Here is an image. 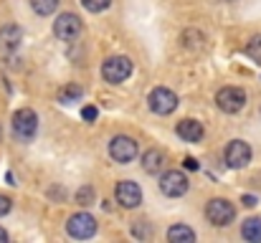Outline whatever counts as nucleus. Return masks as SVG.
I'll use <instances>...</instances> for the list:
<instances>
[{
    "mask_svg": "<svg viewBox=\"0 0 261 243\" xmlns=\"http://www.w3.org/2000/svg\"><path fill=\"white\" fill-rule=\"evenodd\" d=\"M38 132V117L33 109H18L13 114V134L20 142H31Z\"/></svg>",
    "mask_w": 261,
    "mask_h": 243,
    "instance_id": "1",
    "label": "nucleus"
},
{
    "mask_svg": "<svg viewBox=\"0 0 261 243\" xmlns=\"http://www.w3.org/2000/svg\"><path fill=\"white\" fill-rule=\"evenodd\" d=\"M114 198H117V203H119L122 208H137V205L142 203V190H140L137 182L122 180V182H117V187H114Z\"/></svg>",
    "mask_w": 261,
    "mask_h": 243,
    "instance_id": "9",
    "label": "nucleus"
},
{
    "mask_svg": "<svg viewBox=\"0 0 261 243\" xmlns=\"http://www.w3.org/2000/svg\"><path fill=\"white\" fill-rule=\"evenodd\" d=\"M5 241H8V233H5V231L0 228V243H5Z\"/></svg>",
    "mask_w": 261,
    "mask_h": 243,
    "instance_id": "26",
    "label": "nucleus"
},
{
    "mask_svg": "<svg viewBox=\"0 0 261 243\" xmlns=\"http://www.w3.org/2000/svg\"><path fill=\"white\" fill-rule=\"evenodd\" d=\"M82 117H84L87 122H94V119L99 117V112H96V106H84V109H82Z\"/></svg>",
    "mask_w": 261,
    "mask_h": 243,
    "instance_id": "22",
    "label": "nucleus"
},
{
    "mask_svg": "<svg viewBox=\"0 0 261 243\" xmlns=\"http://www.w3.org/2000/svg\"><path fill=\"white\" fill-rule=\"evenodd\" d=\"M109 155H112L114 162L127 165V162H132L137 157V142H135L132 137L119 134V137H114V140L109 142Z\"/></svg>",
    "mask_w": 261,
    "mask_h": 243,
    "instance_id": "7",
    "label": "nucleus"
},
{
    "mask_svg": "<svg viewBox=\"0 0 261 243\" xmlns=\"http://www.w3.org/2000/svg\"><path fill=\"white\" fill-rule=\"evenodd\" d=\"M82 94H84V89H82V86L69 84V86H64V89L59 91V101H61V104H71V101L82 99Z\"/></svg>",
    "mask_w": 261,
    "mask_h": 243,
    "instance_id": "17",
    "label": "nucleus"
},
{
    "mask_svg": "<svg viewBox=\"0 0 261 243\" xmlns=\"http://www.w3.org/2000/svg\"><path fill=\"white\" fill-rule=\"evenodd\" d=\"M168 241L170 243H193L195 241V231L182 226V223H175L168 228Z\"/></svg>",
    "mask_w": 261,
    "mask_h": 243,
    "instance_id": "15",
    "label": "nucleus"
},
{
    "mask_svg": "<svg viewBox=\"0 0 261 243\" xmlns=\"http://www.w3.org/2000/svg\"><path fill=\"white\" fill-rule=\"evenodd\" d=\"M76 203H82V205H91L94 203V190L84 185L82 190H76Z\"/></svg>",
    "mask_w": 261,
    "mask_h": 243,
    "instance_id": "21",
    "label": "nucleus"
},
{
    "mask_svg": "<svg viewBox=\"0 0 261 243\" xmlns=\"http://www.w3.org/2000/svg\"><path fill=\"white\" fill-rule=\"evenodd\" d=\"M185 167L188 170H198V160L195 157H185Z\"/></svg>",
    "mask_w": 261,
    "mask_h": 243,
    "instance_id": "25",
    "label": "nucleus"
},
{
    "mask_svg": "<svg viewBox=\"0 0 261 243\" xmlns=\"http://www.w3.org/2000/svg\"><path fill=\"white\" fill-rule=\"evenodd\" d=\"M20 38H23V31L18 25H5L0 28V48L3 51H15L20 46Z\"/></svg>",
    "mask_w": 261,
    "mask_h": 243,
    "instance_id": "13",
    "label": "nucleus"
},
{
    "mask_svg": "<svg viewBox=\"0 0 261 243\" xmlns=\"http://www.w3.org/2000/svg\"><path fill=\"white\" fill-rule=\"evenodd\" d=\"M241 236L251 243H261V218H249L241 226Z\"/></svg>",
    "mask_w": 261,
    "mask_h": 243,
    "instance_id": "16",
    "label": "nucleus"
},
{
    "mask_svg": "<svg viewBox=\"0 0 261 243\" xmlns=\"http://www.w3.org/2000/svg\"><path fill=\"white\" fill-rule=\"evenodd\" d=\"M129 74H132V61L127 56H112L101 64V76L109 84H122L129 79Z\"/></svg>",
    "mask_w": 261,
    "mask_h": 243,
    "instance_id": "3",
    "label": "nucleus"
},
{
    "mask_svg": "<svg viewBox=\"0 0 261 243\" xmlns=\"http://www.w3.org/2000/svg\"><path fill=\"white\" fill-rule=\"evenodd\" d=\"M163 167H165V152L163 150H147L142 155V170L147 175H158Z\"/></svg>",
    "mask_w": 261,
    "mask_h": 243,
    "instance_id": "14",
    "label": "nucleus"
},
{
    "mask_svg": "<svg viewBox=\"0 0 261 243\" xmlns=\"http://www.w3.org/2000/svg\"><path fill=\"white\" fill-rule=\"evenodd\" d=\"M177 137L180 140H185V142H200L203 140V124L198 122V119H182V122H177Z\"/></svg>",
    "mask_w": 261,
    "mask_h": 243,
    "instance_id": "12",
    "label": "nucleus"
},
{
    "mask_svg": "<svg viewBox=\"0 0 261 243\" xmlns=\"http://www.w3.org/2000/svg\"><path fill=\"white\" fill-rule=\"evenodd\" d=\"M66 233H69L71 238H76V241L91 238V236L96 233V221H94V215H89V213H74V215L69 218V223H66Z\"/></svg>",
    "mask_w": 261,
    "mask_h": 243,
    "instance_id": "5",
    "label": "nucleus"
},
{
    "mask_svg": "<svg viewBox=\"0 0 261 243\" xmlns=\"http://www.w3.org/2000/svg\"><path fill=\"white\" fill-rule=\"evenodd\" d=\"M188 177H185V172H180V170H170V172H165L163 177H160V190L168 195V198H180V195H185V190H188Z\"/></svg>",
    "mask_w": 261,
    "mask_h": 243,
    "instance_id": "10",
    "label": "nucleus"
},
{
    "mask_svg": "<svg viewBox=\"0 0 261 243\" xmlns=\"http://www.w3.org/2000/svg\"><path fill=\"white\" fill-rule=\"evenodd\" d=\"M249 162H251V147H249L244 140L228 142V147H226V165H228V167L241 170V167H246Z\"/></svg>",
    "mask_w": 261,
    "mask_h": 243,
    "instance_id": "11",
    "label": "nucleus"
},
{
    "mask_svg": "<svg viewBox=\"0 0 261 243\" xmlns=\"http://www.w3.org/2000/svg\"><path fill=\"white\" fill-rule=\"evenodd\" d=\"M246 53H249L254 61H259L261 64V33L259 36H254V38L246 43Z\"/></svg>",
    "mask_w": 261,
    "mask_h": 243,
    "instance_id": "19",
    "label": "nucleus"
},
{
    "mask_svg": "<svg viewBox=\"0 0 261 243\" xmlns=\"http://www.w3.org/2000/svg\"><path fill=\"white\" fill-rule=\"evenodd\" d=\"M147 101H150V109H152L155 114H160V117L173 114L175 106H177V96H175L170 89H165V86L152 89V91H150V96H147Z\"/></svg>",
    "mask_w": 261,
    "mask_h": 243,
    "instance_id": "6",
    "label": "nucleus"
},
{
    "mask_svg": "<svg viewBox=\"0 0 261 243\" xmlns=\"http://www.w3.org/2000/svg\"><path fill=\"white\" fill-rule=\"evenodd\" d=\"M5 213H10V198L0 195V215H5Z\"/></svg>",
    "mask_w": 261,
    "mask_h": 243,
    "instance_id": "23",
    "label": "nucleus"
},
{
    "mask_svg": "<svg viewBox=\"0 0 261 243\" xmlns=\"http://www.w3.org/2000/svg\"><path fill=\"white\" fill-rule=\"evenodd\" d=\"M59 3H61V0H31V8H33L38 15H51V13H56Z\"/></svg>",
    "mask_w": 261,
    "mask_h": 243,
    "instance_id": "18",
    "label": "nucleus"
},
{
    "mask_svg": "<svg viewBox=\"0 0 261 243\" xmlns=\"http://www.w3.org/2000/svg\"><path fill=\"white\" fill-rule=\"evenodd\" d=\"M216 104L221 112L226 114H239L244 106H246V91L239 89V86H223L218 94H216Z\"/></svg>",
    "mask_w": 261,
    "mask_h": 243,
    "instance_id": "2",
    "label": "nucleus"
},
{
    "mask_svg": "<svg viewBox=\"0 0 261 243\" xmlns=\"http://www.w3.org/2000/svg\"><path fill=\"white\" fill-rule=\"evenodd\" d=\"M82 5L89 13H101V10H107L112 5V0H82Z\"/></svg>",
    "mask_w": 261,
    "mask_h": 243,
    "instance_id": "20",
    "label": "nucleus"
},
{
    "mask_svg": "<svg viewBox=\"0 0 261 243\" xmlns=\"http://www.w3.org/2000/svg\"><path fill=\"white\" fill-rule=\"evenodd\" d=\"M205 218H208L213 226H228V223H233V218H236V208H233V203H228L226 198H213V200H208V205H205Z\"/></svg>",
    "mask_w": 261,
    "mask_h": 243,
    "instance_id": "4",
    "label": "nucleus"
},
{
    "mask_svg": "<svg viewBox=\"0 0 261 243\" xmlns=\"http://www.w3.org/2000/svg\"><path fill=\"white\" fill-rule=\"evenodd\" d=\"M54 33H56V38H61V41H74V38L82 33V18L74 15V13H61V15L54 20Z\"/></svg>",
    "mask_w": 261,
    "mask_h": 243,
    "instance_id": "8",
    "label": "nucleus"
},
{
    "mask_svg": "<svg viewBox=\"0 0 261 243\" xmlns=\"http://www.w3.org/2000/svg\"><path fill=\"white\" fill-rule=\"evenodd\" d=\"M256 203H259V200H256L254 195H244V205H246V208H254Z\"/></svg>",
    "mask_w": 261,
    "mask_h": 243,
    "instance_id": "24",
    "label": "nucleus"
}]
</instances>
